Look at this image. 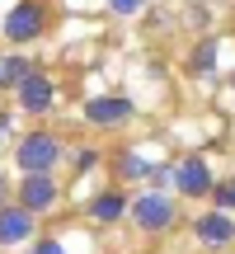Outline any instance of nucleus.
I'll return each instance as SVG.
<instances>
[{
	"mask_svg": "<svg viewBox=\"0 0 235 254\" xmlns=\"http://www.w3.org/2000/svg\"><path fill=\"white\" fill-rule=\"evenodd\" d=\"M52 104H57L52 75H47L43 66H33V71L24 75V85H19V109H24V113H47Z\"/></svg>",
	"mask_w": 235,
	"mask_h": 254,
	"instance_id": "obj_7",
	"label": "nucleus"
},
{
	"mask_svg": "<svg viewBox=\"0 0 235 254\" xmlns=\"http://www.w3.org/2000/svg\"><path fill=\"white\" fill-rule=\"evenodd\" d=\"M193 236H198L202 245H231L235 240V217L212 207V212H202V217L193 221Z\"/></svg>",
	"mask_w": 235,
	"mask_h": 254,
	"instance_id": "obj_10",
	"label": "nucleus"
},
{
	"mask_svg": "<svg viewBox=\"0 0 235 254\" xmlns=\"http://www.w3.org/2000/svg\"><path fill=\"white\" fill-rule=\"evenodd\" d=\"M5 202H14V184H9L5 174H0V207H5Z\"/></svg>",
	"mask_w": 235,
	"mask_h": 254,
	"instance_id": "obj_18",
	"label": "nucleus"
},
{
	"mask_svg": "<svg viewBox=\"0 0 235 254\" xmlns=\"http://www.w3.org/2000/svg\"><path fill=\"white\" fill-rule=\"evenodd\" d=\"M127 212H132V202H127L122 189H104V193H94V198L85 202V217H90L94 226H118Z\"/></svg>",
	"mask_w": 235,
	"mask_h": 254,
	"instance_id": "obj_8",
	"label": "nucleus"
},
{
	"mask_svg": "<svg viewBox=\"0 0 235 254\" xmlns=\"http://www.w3.org/2000/svg\"><path fill=\"white\" fill-rule=\"evenodd\" d=\"M33 212L28 207H19V202H5L0 207V245H24V240H33Z\"/></svg>",
	"mask_w": 235,
	"mask_h": 254,
	"instance_id": "obj_9",
	"label": "nucleus"
},
{
	"mask_svg": "<svg viewBox=\"0 0 235 254\" xmlns=\"http://www.w3.org/2000/svg\"><path fill=\"white\" fill-rule=\"evenodd\" d=\"M212 62H217V38H202L198 52L188 57V71H193V75H207V71H212Z\"/></svg>",
	"mask_w": 235,
	"mask_h": 254,
	"instance_id": "obj_13",
	"label": "nucleus"
},
{
	"mask_svg": "<svg viewBox=\"0 0 235 254\" xmlns=\"http://www.w3.org/2000/svg\"><path fill=\"white\" fill-rule=\"evenodd\" d=\"M170 189H179L183 198H207V193H212V170H207V160H202V155H183V160L174 165Z\"/></svg>",
	"mask_w": 235,
	"mask_h": 254,
	"instance_id": "obj_5",
	"label": "nucleus"
},
{
	"mask_svg": "<svg viewBox=\"0 0 235 254\" xmlns=\"http://www.w3.org/2000/svg\"><path fill=\"white\" fill-rule=\"evenodd\" d=\"M0 136H9V118H5V113H0Z\"/></svg>",
	"mask_w": 235,
	"mask_h": 254,
	"instance_id": "obj_19",
	"label": "nucleus"
},
{
	"mask_svg": "<svg viewBox=\"0 0 235 254\" xmlns=\"http://www.w3.org/2000/svg\"><path fill=\"white\" fill-rule=\"evenodd\" d=\"M104 5H109L118 19H132V14H141V9H146V0H104Z\"/></svg>",
	"mask_w": 235,
	"mask_h": 254,
	"instance_id": "obj_16",
	"label": "nucleus"
},
{
	"mask_svg": "<svg viewBox=\"0 0 235 254\" xmlns=\"http://www.w3.org/2000/svg\"><path fill=\"white\" fill-rule=\"evenodd\" d=\"M33 71V62H28V57H5V62H0V85H5V90H19V85H24V75Z\"/></svg>",
	"mask_w": 235,
	"mask_h": 254,
	"instance_id": "obj_12",
	"label": "nucleus"
},
{
	"mask_svg": "<svg viewBox=\"0 0 235 254\" xmlns=\"http://www.w3.org/2000/svg\"><path fill=\"white\" fill-rule=\"evenodd\" d=\"M61 155H66V146H61V136L57 132H28L24 141H19V151H14V165L24 174H52L57 165H61Z\"/></svg>",
	"mask_w": 235,
	"mask_h": 254,
	"instance_id": "obj_1",
	"label": "nucleus"
},
{
	"mask_svg": "<svg viewBox=\"0 0 235 254\" xmlns=\"http://www.w3.org/2000/svg\"><path fill=\"white\" fill-rule=\"evenodd\" d=\"M174 217H179V207H174V198L165 189H151V193H141V198L132 202V221H136V231H146V236L170 231Z\"/></svg>",
	"mask_w": 235,
	"mask_h": 254,
	"instance_id": "obj_3",
	"label": "nucleus"
},
{
	"mask_svg": "<svg viewBox=\"0 0 235 254\" xmlns=\"http://www.w3.org/2000/svg\"><path fill=\"white\" fill-rule=\"evenodd\" d=\"M132 113L136 109H132L127 94H94V99L85 104V123H90V127H122Z\"/></svg>",
	"mask_w": 235,
	"mask_h": 254,
	"instance_id": "obj_6",
	"label": "nucleus"
},
{
	"mask_svg": "<svg viewBox=\"0 0 235 254\" xmlns=\"http://www.w3.org/2000/svg\"><path fill=\"white\" fill-rule=\"evenodd\" d=\"M231 90H235V75H231Z\"/></svg>",
	"mask_w": 235,
	"mask_h": 254,
	"instance_id": "obj_20",
	"label": "nucleus"
},
{
	"mask_svg": "<svg viewBox=\"0 0 235 254\" xmlns=\"http://www.w3.org/2000/svg\"><path fill=\"white\" fill-rule=\"evenodd\" d=\"M212 202L217 212H235V184H212Z\"/></svg>",
	"mask_w": 235,
	"mask_h": 254,
	"instance_id": "obj_14",
	"label": "nucleus"
},
{
	"mask_svg": "<svg viewBox=\"0 0 235 254\" xmlns=\"http://www.w3.org/2000/svg\"><path fill=\"white\" fill-rule=\"evenodd\" d=\"M52 14H47V0H14V9L5 14V38L14 47H28L47 33Z\"/></svg>",
	"mask_w": 235,
	"mask_h": 254,
	"instance_id": "obj_2",
	"label": "nucleus"
},
{
	"mask_svg": "<svg viewBox=\"0 0 235 254\" xmlns=\"http://www.w3.org/2000/svg\"><path fill=\"white\" fill-rule=\"evenodd\" d=\"M231 184H235V174H231Z\"/></svg>",
	"mask_w": 235,
	"mask_h": 254,
	"instance_id": "obj_21",
	"label": "nucleus"
},
{
	"mask_svg": "<svg viewBox=\"0 0 235 254\" xmlns=\"http://www.w3.org/2000/svg\"><path fill=\"white\" fill-rule=\"evenodd\" d=\"M113 174H118V184L146 179V174H151V160H146V155H136V151H118V155H113Z\"/></svg>",
	"mask_w": 235,
	"mask_h": 254,
	"instance_id": "obj_11",
	"label": "nucleus"
},
{
	"mask_svg": "<svg viewBox=\"0 0 235 254\" xmlns=\"http://www.w3.org/2000/svg\"><path fill=\"white\" fill-rule=\"evenodd\" d=\"M28 254H66L61 245H57V240H38V245L33 250H28Z\"/></svg>",
	"mask_w": 235,
	"mask_h": 254,
	"instance_id": "obj_17",
	"label": "nucleus"
},
{
	"mask_svg": "<svg viewBox=\"0 0 235 254\" xmlns=\"http://www.w3.org/2000/svg\"><path fill=\"white\" fill-rule=\"evenodd\" d=\"M94 165H99V155H94V146H80V151L71 155V170H75V174H90Z\"/></svg>",
	"mask_w": 235,
	"mask_h": 254,
	"instance_id": "obj_15",
	"label": "nucleus"
},
{
	"mask_svg": "<svg viewBox=\"0 0 235 254\" xmlns=\"http://www.w3.org/2000/svg\"><path fill=\"white\" fill-rule=\"evenodd\" d=\"M14 202L28 207L33 217H43V212H52L57 202H61V184H57L52 174H24V179L14 184Z\"/></svg>",
	"mask_w": 235,
	"mask_h": 254,
	"instance_id": "obj_4",
	"label": "nucleus"
}]
</instances>
